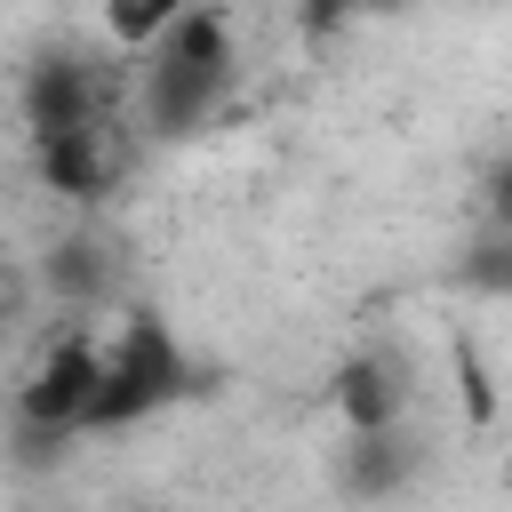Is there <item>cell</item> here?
Instances as JSON below:
<instances>
[{"label": "cell", "instance_id": "6da1fadb", "mask_svg": "<svg viewBox=\"0 0 512 512\" xmlns=\"http://www.w3.org/2000/svg\"><path fill=\"white\" fill-rule=\"evenodd\" d=\"M232 88V24L224 8L192 0L152 48H144V72H136V120L152 136H192Z\"/></svg>", "mask_w": 512, "mask_h": 512}, {"label": "cell", "instance_id": "277c9868", "mask_svg": "<svg viewBox=\"0 0 512 512\" xmlns=\"http://www.w3.org/2000/svg\"><path fill=\"white\" fill-rule=\"evenodd\" d=\"M96 376H104V344H96L88 328H56V336L40 344V360L24 368V384H16V424L80 440V416H88Z\"/></svg>", "mask_w": 512, "mask_h": 512}, {"label": "cell", "instance_id": "30bf717a", "mask_svg": "<svg viewBox=\"0 0 512 512\" xmlns=\"http://www.w3.org/2000/svg\"><path fill=\"white\" fill-rule=\"evenodd\" d=\"M456 392H464L472 432H488V424H496V376H488V360H480L472 344H456Z\"/></svg>", "mask_w": 512, "mask_h": 512}, {"label": "cell", "instance_id": "8fae6325", "mask_svg": "<svg viewBox=\"0 0 512 512\" xmlns=\"http://www.w3.org/2000/svg\"><path fill=\"white\" fill-rule=\"evenodd\" d=\"M304 8H312V16H336V8H352V0H304Z\"/></svg>", "mask_w": 512, "mask_h": 512}, {"label": "cell", "instance_id": "3957f363", "mask_svg": "<svg viewBox=\"0 0 512 512\" xmlns=\"http://www.w3.org/2000/svg\"><path fill=\"white\" fill-rule=\"evenodd\" d=\"M16 112L32 136H64V128H96V120H120V80L80 56V48H48L24 64V88H16Z\"/></svg>", "mask_w": 512, "mask_h": 512}, {"label": "cell", "instance_id": "ba28073f", "mask_svg": "<svg viewBox=\"0 0 512 512\" xmlns=\"http://www.w3.org/2000/svg\"><path fill=\"white\" fill-rule=\"evenodd\" d=\"M40 288H48L64 312H96V304L112 296V256H104V240H88V232L56 240V248L40 256Z\"/></svg>", "mask_w": 512, "mask_h": 512}, {"label": "cell", "instance_id": "7a4b0ae2", "mask_svg": "<svg viewBox=\"0 0 512 512\" xmlns=\"http://www.w3.org/2000/svg\"><path fill=\"white\" fill-rule=\"evenodd\" d=\"M184 392H192V360H184V344L168 336V320L128 312V320L112 328V344H104V376H96V392H88L80 432H128V424H144L152 408H168V400H184Z\"/></svg>", "mask_w": 512, "mask_h": 512}, {"label": "cell", "instance_id": "52a82bcc", "mask_svg": "<svg viewBox=\"0 0 512 512\" xmlns=\"http://www.w3.org/2000/svg\"><path fill=\"white\" fill-rule=\"evenodd\" d=\"M408 472H416L408 432H344V448H336V488H344L352 504H384V496H400Z\"/></svg>", "mask_w": 512, "mask_h": 512}, {"label": "cell", "instance_id": "5b68a950", "mask_svg": "<svg viewBox=\"0 0 512 512\" xmlns=\"http://www.w3.org/2000/svg\"><path fill=\"white\" fill-rule=\"evenodd\" d=\"M32 176H40V192H56V200H72V208H96V200L112 192V176H120V136H112V120L64 128V136H32Z\"/></svg>", "mask_w": 512, "mask_h": 512}, {"label": "cell", "instance_id": "8992f818", "mask_svg": "<svg viewBox=\"0 0 512 512\" xmlns=\"http://www.w3.org/2000/svg\"><path fill=\"white\" fill-rule=\"evenodd\" d=\"M328 408H336L344 432H400V416H408V376H400V360L352 352V360L336 368V384H328Z\"/></svg>", "mask_w": 512, "mask_h": 512}, {"label": "cell", "instance_id": "9c48e42d", "mask_svg": "<svg viewBox=\"0 0 512 512\" xmlns=\"http://www.w3.org/2000/svg\"><path fill=\"white\" fill-rule=\"evenodd\" d=\"M184 8L192 0H104V32H112V48H152Z\"/></svg>", "mask_w": 512, "mask_h": 512}]
</instances>
